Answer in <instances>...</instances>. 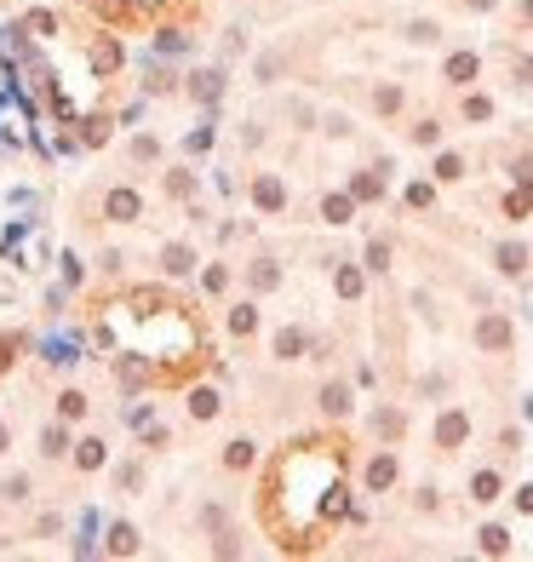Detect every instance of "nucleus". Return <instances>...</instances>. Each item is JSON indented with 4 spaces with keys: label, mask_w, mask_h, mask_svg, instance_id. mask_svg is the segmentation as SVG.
<instances>
[{
    "label": "nucleus",
    "mask_w": 533,
    "mask_h": 562,
    "mask_svg": "<svg viewBox=\"0 0 533 562\" xmlns=\"http://www.w3.org/2000/svg\"><path fill=\"white\" fill-rule=\"evenodd\" d=\"M212 408H218V396H212V391H195V413H201V419H207V413H212Z\"/></svg>",
    "instance_id": "a211bd4d"
},
{
    "label": "nucleus",
    "mask_w": 533,
    "mask_h": 562,
    "mask_svg": "<svg viewBox=\"0 0 533 562\" xmlns=\"http://www.w3.org/2000/svg\"><path fill=\"white\" fill-rule=\"evenodd\" d=\"M505 545H510L505 528H487V534H482V551H505Z\"/></svg>",
    "instance_id": "2eb2a0df"
},
{
    "label": "nucleus",
    "mask_w": 533,
    "mask_h": 562,
    "mask_svg": "<svg viewBox=\"0 0 533 562\" xmlns=\"http://www.w3.org/2000/svg\"><path fill=\"white\" fill-rule=\"evenodd\" d=\"M505 338H510L505 322H482V344H487V350H494V344H505Z\"/></svg>",
    "instance_id": "0eeeda50"
},
{
    "label": "nucleus",
    "mask_w": 533,
    "mask_h": 562,
    "mask_svg": "<svg viewBox=\"0 0 533 562\" xmlns=\"http://www.w3.org/2000/svg\"><path fill=\"white\" fill-rule=\"evenodd\" d=\"M0 453H6V424H0Z\"/></svg>",
    "instance_id": "6ab92c4d"
},
{
    "label": "nucleus",
    "mask_w": 533,
    "mask_h": 562,
    "mask_svg": "<svg viewBox=\"0 0 533 562\" xmlns=\"http://www.w3.org/2000/svg\"><path fill=\"white\" fill-rule=\"evenodd\" d=\"M448 75H453V80H470V75H476V58H470V52H459V58L448 63Z\"/></svg>",
    "instance_id": "6e6552de"
},
{
    "label": "nucleus",
    "mask_w": 533,
    "mask_h": 562,
    "mask_svg": "<svg viewBox=\"0 0 533 562\" xmlns=\"http://www.w3.org/2000/svg\"><path fill=\"white\" fill-rule=\"evenodd\" d=\"M522 264H527V252H522V247H499V270H505V276H516Z\"/></svg>",
    "instance_id": "f03ea898"
},
{
    "label": "nucleus",
    "mask_w": 533,
    "mask_h": 562,
    "mask_svg": "<svg viewBox=\"0 0 533 562\" xmlns=\"http://www.w3.org/2000/svg\"><path fill=\"white\" fill-rule=\"evenodd\" d=\"M476 499H499V477H494V470H482V477H476Z\"/></svg>",
    "instance_id": "1a4fd4ad"
},
{
    "label": "nucleus",
    "mask_w": 533,
    "mask_h": 562,
    "mask_svg": "<svg viewBox=\"0 0 533 562\" xmlns=\"http://www.w3.org/2000/svg\"><path fill=\"white\" fill-rule=\"evenodd\" d=\"M459 436H465V419H459V413H448V419H441V448H453Z\"/></svg>",
    "instance_id": "423d86ee"
},
{
    "label": "nucleus",
    "mask_w": 533,
    "mask_h": 562,
    "mask_svg": "<svg viewBox=\"0 0 533 562\" xmlns=\"http://www.w3.org/2000/svg\"><path fill=\"white\" fill-rule=\"evenodd\" d=\"M258 201H264V207H281V184L264 178V184H258Z\"/></svg>",
    "instance_id": "9d476101"
},
{
    "label": "nucleus",
    "mask_w": 533,
    "mask_h": 562,
    "mask_svg": "<svg viewBox=\"0 0 533 562\" xmlns=\"http://www.w3.org/2000/svg\"><path fill=\"white\" fill-rule=\"evenodd\" d=\"M436 178H459V155H441L436 161Z\"/></svg>",
    "instance_id": "dca6fc26"
},
{
    "label": "nucleus",
    "mask_w": 533,
    "mask_h": 562,
    "mask_svg": "<svg viewBox=\"0 0 533 562\" xmlns=\"http://www.w3.org/2000/svg\"><path fill=\"white\" fill-rule=\"evenodd\" d=\"M230 327H235V333H252V310H247V305H241V310H235V316H230Z\"/></svg>",
    "instance_id": "f3484780"
},
{
    "label": "nucleus",
    "mask_w": 533,
    "mask_h": 562,
    "mask_svg": "<svg viewBox=\"0 0 533 562\" xmlns=\"http://www.w3.org/2000/svg\"><path fill=\"white\" fill-rule=\"evenodd\" d=\"M338 293L355 298V293H362V276H355V270H338Z\"/></svg>",
    "instance_id": "ddd939ff"
},
{
    "label": "nucleus",
    "mask_w": 533,
    "mask_h": 562,
    "mask_svg": "<svg viewBox=\"0 0 533 562\" xmlns=\"http://www.w3.org/2000/svg\"><path fill=\"white\" fill-rule=\"evenodd\" d=\"M109 551H115V556H126V551H138V534H132V528H115V534H109Z\"/></svg>",
    "instance_id": "20e7f679"
},
{
    "label": "nucleus",
    "mask_w": 533,
    "mask_h": 562,
    "mask_svg": "<svg viewBox=\"0 0 533 562\" xmlns=\"http://www.w3.org/2000/svg\"><path fill=\"white\" fill-rule=\"evenodd\" d=\"M190 264H195V258H190V247H166V270H172V276H184Z\"/></svg>",
    "instance_id": "39448f33"
},
{
    "label": "nucleus",
    "mask_w": 533,
    "mask_h": 562,
    "mask_svg": "<svg viewBox=\"0 0 533 562\" xmlns=\"http://www.w3.org/2000/svg\"><path fill=\"white\" fill-rule=\"evenodd\" d=\"M321 408H327V413H344V408H350V396H344V384H327V391H321Z\"/></svg>",
    "instance_id": "7ed1b4c3"
},
{
    "label": "nucleus",
    "mask_w": 533,
    "mask_h": 562,
    "mask_svg": "<svg viewBox=\"0 0 533 562\" xmlns=\"http://www.w3.org/2000/svg\"><path fill=\"white\" fill-rule=\"evenodd\" d=\"M327 219H333V224H344V219H350V201H344V195H333V201H327Z\"/></svg>",
    "instance_id": "4468645a"
},
{
    "label": "nucleus",
    "mask_w": 533,
    "mask_h": 562,
    "mask_svg": "<svg viewBox=\"0 0 533 562\" xmlns=\"http://www.w3.org/2000/svg\"><path fill=\"white\" fill-rule=\"evenodd\" d=\"M104 212H109V219H115V224H132V219H138V212H144V201H138V195H132V190H109V201H104Z\"/></svg>",
    "instance_id": "f257e3e1"
},
{
    "label": "nucleus",
    "mask_w": 533,
    "mask_h": 562,
    "mask_svg": "<svg viewBox=\"0 0 533 562\" xmlns=\"http://www.w3.org/2000/svg\"><path fill=\"white\" fill-rule=\"evenodd\" d=\"M80 465H86V470L104 465V442H80Z\"/></svg>",
    "instance_id": "9b49d317"
},
{
    "label": "nucleus",
    "mask_w": 533,
    "mask_h": 562,
    "mask_svg": "<svg viewBox=\"0 0 533 562\" xmlns=\"http://www.w3.org/2000/svg\"><path fill=\"white\" fill-rule=\"evenodd\" d=\"M390 477H396V465H390V459H379V465H373V470H367V482H373V488H384V482H390Z\"/></svg>",
    "instance_id": "f8f14e48"
}]
</instances>
